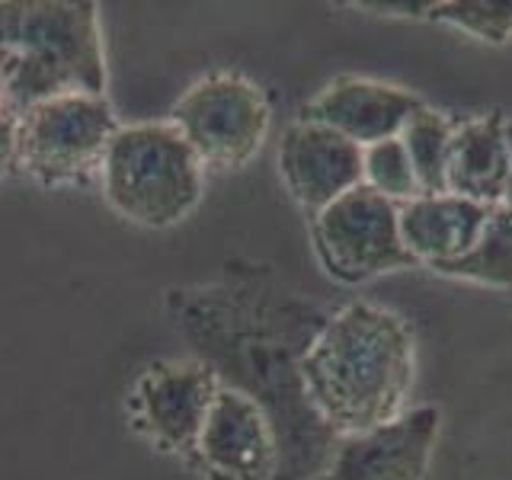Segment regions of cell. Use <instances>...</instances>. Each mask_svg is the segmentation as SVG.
<instances>
[{"mask_svg": "<svg viewBox=\"0 0 512 480\" xmlns=\"http://www.w3.org/2000/svg\"><path fill=\"white\" fill-rule=\"evenodd\" d=\"M452 132L455 122L445 112L423 106L413 112L404 132L397 135L410 154V164L423 196H442V192H448L445 167H448V148H452Z\"/></svg>", "mask_w": 512, "mask_h": 480, "instance_id": "obj_15", "label": "cell"}, {"mask_svg": "<svg viewBox=\"0 0 512 480\" xmlns=\"http://www.w3.org/2000/svg\"><path fill=\"white\" fill-rule=\"evenodd\" d=\"M509 144H512V119H509ZM506 212L512 215V170H509V183H506V196H503V202H500Z\"/></svg>", "mask_w": 512, "mask_h": 480, "instance_id": "obj_20", "label": "cell"}, {"mask_svg": "<svg viewBox=\"0 0 512 480\" xmlns=\"http://www.w3.org/2000/svg\"><path fill=\"white\" fill-rule=\"evenodd\" d=\"M192 458L208 480H272L279 445L260 400L221 384Z\"/></svg>", "mask_w": 512, "mask_h": 480, "instance_id": "obj_8", "label": "cell"}, {"mask_svg": "<svg viewBox=\"0 0 512 480\" xmlns=\"http://www.w3.org/2000/svg\"><path fill=\"white\" fill-rule=\"evenodd\" d=\"M416 372L413 330L400 314L352 301L324 320L298 359L304 397L333 436L365 432L407 413Z\"/></svg>", "mask_w": 512, "mask_h": 480, "instance_id": "obj_1", "label": "cell"}, {"mask_svg": "<svg viewBox=\"0 0 512 480\" xmlns=\"http://www.w3.org/2000/svg\"><path fill=\"white\" fill-rule=\"evenodd\" d=\"M362 186L391 199L394 205H404L416 196H423L410 164V154L400 138H388L362 148Z\"/></svg>", "mask_w": 512, "mask_h": 480, "instance_id": "obj_16", "label": "cell"}, {"mask_svg": "<svg viewBox=\"0 0 512 480\" xmlns=\"http://www.w3.org/2000/svg\"><path fill=\"white\" fill-rule=\"evenodd\" d=\"M279 170L292 199L308 215H317L362 186V148L327 125L298 119L282 135Z\"/></svg>", "mask_w": 512, "mask_h": 480, "instance_id": "obj_10", "label": "cell"}, {"mask_svg": "<svg viewBox=\"0 0 512 480\" xmlns=\"http://www.w3.org/2000/svg\"><path fill=\"white\" fill-rule=\"evenodd\" d=\"M493 208L452 196V192L416 196L400 205V237L416 266L436 269L461 260L477 244Z\"/></svg>", "mask_w": 512, "mask_h": 480, "instance_id": "obj_13", "label": "cell"}, {"mask_svg": "<svg viewBox=\"0 0 512 480\" xmlns=\"http://www.w3.org/2000/svg\"><path fill=\"white\" fill-rule=\"evenodd\" d=\"M311 237L327 276L346 285L416 266L400 237V205L368 186H356L311 215Z\"/></svg>", "mask_w": 512, "mask_h": 480, "instance_id": "obj_5", "label": "cell"}, {"mask_svg": "<svg viewBox=\"0 0 512 480\" xmlns=\"http://www.w3.org/2000/svg\"><path fill=\"white\" fill-rule=\"evenodd\" d=\"M432 272L512 292V215L503 205H496L487 218L484 234L477 237V244L461 260L436 266Z\"/></svg>", "mask_w": 512, "mask_h": 480, "instance_id": "obj_14", "label": "cell"}, {"mask_svg": "<svg viewBox=\"0 0 512 480\" xmlns=\"http://www.w3.org/2000/svg\"><path fill=\"white\" fill-rule=\"evenodd\" d=\"M439 420V407H416L384 426L340 436L324 480H423Z\"/></svg>", "mask_w": 512, "mask_h": 480, "instance_id": "obj_9", "label": "cell"}, {"mask_svg": "<svg viewBox=\"0 0 512 480\" xmlns=\"http://www.w3.org/2000/svg\"><path fill=\"white\" fill-rule=\"evenodd\" d=\"M426 20L503 45L512 39V0H432Z\"/></svg>", "mask_w": 512, "mask_h": 480, "instance_id": "obj_17", "label": "cell"}, {"mask_svg": "<svg viewBox=\"0 0 512 480\" xmlns=\"http://www.w3.org/2000/svg\"><path fill=\"white\" fill-rule=\"evenodd\" d=\"M100 176L122 218L141 228H170L199 205L205 164L173 122H144L119 128Z\"/></svg>", "mask_w": 512, "mask_h": 480, "instance_id": "obj_3", "label": "cell"}, {"mask_svg": "<svg viewBox=\"0 0 512 480\" xmlns=\"http://www.w3.org/2000/svg\"><path fill=\"white\" fill-rule=\"evenodd\" d=\"M119 122L106 96L68 93L20 116V167L45 186L87 180L103 167Z\"/></svg>", "mask_w": 512, "mask_h": 480, "instance_id": "obj_4", "label": "cell"}, {"mask_svg": "<svg viewBox=\"0 0 512 480\" xmlns=\"http://www.w3.org/2000/svg\"><path fill=\"white\" fill-rule=\"evenodd\" d=\"M221 391L218 372L205 362H167L148 368L138 384L132 407L138 426L164 452L196 455L205 416Z\"/></svg>", "mask_w": 512, "mask_h": 480, "instance_id": "obj_7", "label": "cell"}, {"mask_svg": "<svg viewBox=\"0 0 512 480\" xmlns=\"http://www.w3.org/2000/svg\"><path fill=\"white\" fill-rule=\"evenodd\" d=\"M512 170L509 119L500 109L455 125L448 148L445 189L480 205H500Z\"/></svg>", "mask_w": 512, "mask_h": 480, "instance_id": "obj_12", "label": "cell"}, {"mask_svg": "<svg viewBox=\"0 0 512 480\" xmlns=\"http://www.w3.org/2000/svg\"><path fill=\"white\" fill-rule=\"evenodd\" d=\"M0 109H13V106L7 103V96H4V87H0Z\"/></svg>", "mask_w": 512, "mask_h": 480, "instance_id": "obj_21", "label": "cell"}, {"mask_svg": "<svg viewBox=\"0 0 512 480\" xmlns=\"http://www.w3.org/2000/svg\"><path fill=\"white\" fill-rule=\"evenodd\" d=\"M426 103L416 93L368 77H336L301 109V119L333 128L359 148L397 138L416 109Z\"/></svg>", "mask_w": 512, "mask_h": 480, "instance_id": "obj_11", "label": "cell"}, {"mask_svg": "<svg viewBox=\"0 0 512 480\" xmlns=\"http://www.w3.org/2000/svg\"><path fill=\"white\" fill-rule=\"evenodd\" d=\"M20 164V112L0 109V173Z\"/></svg>", "mask_w": 512, "mask_h": 480, "instance_id": "obj_18", "label": "cell"}, {"mask_svg": "<svg viewBox=\"0 0 512 480\" xmlns=\"http://www.w3.org/2000/svg\"><path fill=\"white\" fill-rule=\"evenodd\" d=\"M0 87L20 112L106 90L100 16L90 0H0Z\"/></svg>", "mask_w": 512, "mask_h": 480, "instance_id": "obj_2", "label": "cell"}, {"mask_svg": "<svg viewBox=\"0 0 512 480\" xmlns=\"http://www.w3.org/2000/svg\"><path fill=\"white\" fill-rule=\"evenodd\" d=\"M359 10H375L381 16H416V20H423L432 10V0H359V4H352Z\"/></svg>", "mask_w": 512, "mask_h": 480, "instance_id": "obj_19", "label": "cell"}, {"mask_svg": "<svg viewBox=\"0 0 512 480\" xmlns=\"http://www.w3.org/2000/svg\"><path fill=\"white\" fill-rule=\"evenodd\" d=\"M170 122L205 167L240 170L269 135V100L263 87L240 74H208L173 106Z\"/></svg>", "mask_w": 512, "mask_h": 480, "instance_id": "obj_6", "label": "cell"}]
</instances>
